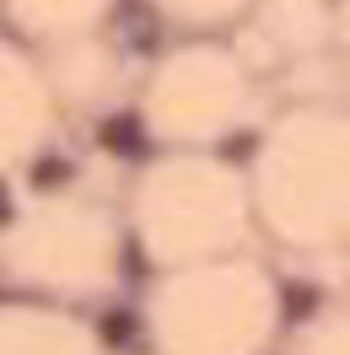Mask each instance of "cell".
<instances>
[{
    "label": "cell",
    "mask_w": 350,
    "mask_h": 355,
    "mask_svg": "<svg viewBox=\"0 0 350 355\" xmlns=\"http://www.w3.org/2000/svg\"><path fill=\"white\" fill-rule=\"evenodd\" d=\"M103 140H108V151H119V156H146V124H140L135 113H113L108 124H103Z\"/></svg>",
    "instance_id": "obj_1"
},
{
    "label": "cell",
    "mask_w": 350,
    "mask_h": 355,
    "mask_svg": "<svg viewBox=\"0 0 350 355\" xmlns=\"http://www.w3.org/2000/svg\"><path fill=\"white\" fill-rule=\"evenodd\" d=\"M318 307V291L312 286H285V318H307Z\"/></svg>",
    "instance_id": "obj_2"
},
{
    "label": "cell",
    "mask_w": 350,
    "mask_h": 355,
    "mask_svg": "<svg viewBox=\"0 0 350 355\" xmlns=\"http://www.w3.org/2000/svg\"><path fill=\"white\" fill-rule=\"evenodd\" d=\"M221 156H232V162H242V156H253V135L242 130V135H232L226 146H221Z\"/></svg>",
    "instance_id": "obj_3"
},
{
    "label": "cell",
    "mask_w": 350,
    "mask_h": 355,
    "mask_svg": "<svg viewBox=\"0 0 350 355\" xmlns=\"http://www.w3.org/2000/svg\"><path fill=\"white\" fill-rule=\"evenodd\" d=\"M60 178H65V162H44V167H38V183H44V189H54Z\"/></svg>",
    "instance_id": "obj_4"
},
{
    "label": "cell",
    "mask_w": 350,
    "mask_h": 355,
    "mask_svg": "<svg viewBox=\"0 0 350 355\" xmlns=\"http://www.w3.org/2000/svg\"><path fill=\"white\" fill-rule=\"evenodd\" d=\"M0 216H6V194H0Z\"/></svg>",
    "instance_id": "obj_5"
}]
</instances>
